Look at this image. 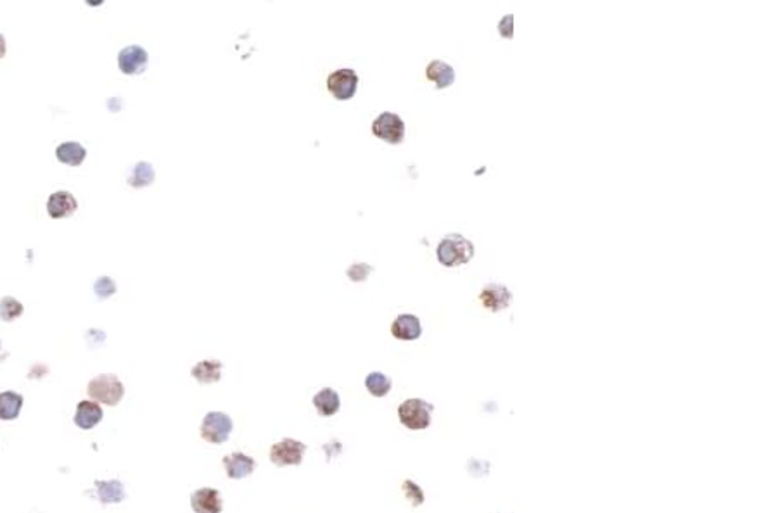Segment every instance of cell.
I'll list each match as a JSON object with an SVG mask.
<instances>
[{"mask_svg":"<svg viewBox=\"0 0 778 513\" xmlns=\"http://www.w3.org/2000/svg\"><path fill=\"white\" fill-rule=\"evenodd\" d=\"M437 261L446 268L460 266L474 258V244L460 234H450L437 244Z\"/></svg>","mask_w":778,"mask_h":513,"instance_id":"1","label":"cell"},{"mask_svg":"<svg viewBox=\"0 0 778 513\" xmlns=\"http://www.w3.org/2000/svg\"><path fill=\"white\" fill-rule=\"evenodd\" d=\"M87 393L96 403L107 404V406H116L125 396V386L116 375L102 373L92 379L87 386Z\"/></svg>","mask_w":778,"mask_h":513,"instance_id":"2","label":"cell"},{"mask_svg":"<svg viewBox=\"0 0 778 513\" xmlns=\"http://www.w3.org/2000/svg\"><path fill=\"white\" fill-rule=\"evenodd\" d=\"M433 411V404L420 400V397H412V400H407L405 403L400 404L398 418L410 430H424L431 425Z\"/></svg>","mask_w":778,"mask_h":513,"instance_id":"3","label":"cell"},{"mask_svg":"<svg viewBox=\"0 0 778 513\" xmlns=\"http://www.w3.org/2000/svg\"><path fill=\"white\" fill-rule=\"evenodd\" d=\"M372 133L386 144H400L405 138V121L395 113H380L372 123Z\"/></svg>","mask_w":778,"mask_h":513,"instance_id":"4","label":"cell"},{"mask_svg":"<svg viewBox=\"0 0 778 513\" xmlns=\"http://www.w3.org/2000/svg\"><path fill=\"white\" fill-rule=\"evenodd\" d=\"M232 420L227 413L221 411H210L204 417L201 425V437L210 444H221L228 439L232 432Z\"/></svg>","mask_w":778,"mask_h":513,"instance_id":"5","label":"cell"},{"mask_svg":"<svg viewBox=\"0 0 778 513\" xmlns=\"http://www.w3.org/2000/svg\"><path fill=\"white\" fill-rule=\"evenodd\" d=\"M358 75L349 67L332 71L327 78V90L338 100H349L358 89Z\"/></svg>","mask_w":778,"mask_h":513,"instance_id":"6","label":"cell"},{"mask_svg":"<svg viewBox=\"0 0 778 513\" xmlns=\"http://www.w3.org/2000/svg\"><path fill=\"white\" fill-rule=\"evenodd\" d=\"M306 446L296 439H282L281 443L274 444L270 450V461L277 467H288V465H299L303 461Z\"/></svg>","mask_w":778,"mask_h":513,"instance_id":"7","label":"cell"},{"mask_svg":"<svg viewBox=\"0 0 778 513\" xmlns=\"http://www.w3.org/2000/svg\"><path fill=\"white\" fill-rule=\"evenodd\" d=\"M149 61V54L140 45H128L118 54V66L125 75H140Z\"/></svg>","mask_w":778,"mask_h":513,"instance_id":"8","label":"cell"},{"mask_svg":"<svg viewBox=\"0 0 778 513\" xmlns=\"http://www.w3.org/2000/svg\"><path fill=\"white\" fill-rule=\"evenodd\" d=\"M479 301L490 312L498 313L501 309L508 308L512 303V292L504 283H488L479 294Z\"/></svg>","mask_w":778,"mask_h":513,"instance_id":"9","label":"cell"},{"mask_svg":"<svg viewBox=\"0 0 778 513\" xmlns=\"http://www.w3.org/2000/svg\"><path fill=\"white\" fill-rule=\"evenodd\" d=\"M191 506L194 513H221L224 501L217 489L203 488L192 492Z\"/></svg>","mask_w":778,"mask_h":513,"instance_id":"10","label":"cell"},{"mask_svg":"<svg viewBox=\"0 0 778 513\" xmlns=\"http://www.w3.org/2000/svg\"><path fill=\"white\" fill-rule=\"evenodd\" d=\"M76 209H78V201H76L75 195H73L72 192H66V190L54 192V194L49 197V201H47V212H49L50 218L54 219L68 218V216H72Z\"/></svg>","mask_w":778,"mask_h":513,"instance_id":"11","label":"cell"},{"mask_svg":"<svg viewBox=\"0 0 778 513\" xmlns=\"http://www.w3.org/2000/svg\"><path fill=\"white\" fill-rule=\"evenodd\" d=\"M391 334L400 340H415L422 334V325L415 315L407 313V315L396 316L395 322L391 323Z\"/></svg>","mask_w":778,"mask_h":513,"instance_id":"12","label":"cell"},{"mask_svg":"<svg viewBox=\"0 0 778 513\" xmlns=\"http://www.w3.org/2000/svg\"><path fill=\"white\" fill-rule=\"evenodd\" d=\"M102 408L99 406V403H96V401H80L73 420H75L76 427H80L82 430H89V428L96 427L102 420Z\"/></svg>","mask_w":778,"mask_h":513,"instance_id":"13","label":"cell"},{"mask_svg":"<svg viewBox=\"0 0 778 513\" xmlns=\"http://www.w3.org/2000/svg\"><path fill=\"white\" fill-rule=\"evenodd\" d=\"M426 76L429 82H433L436 85V89H448L450 85H453L455 82V69L444 61H433L427 64L426 67Z\"/></svg>","mask_w":778,"mask_h":513,"instance_id":"14","label":"cell"},{"mask_svg":"<svg viewBox=\"0 0 778 513\" xmlns=\"http://www.w3.org/2000/svg\"><path fill=\"white\" fill-rule=\"evenodd\" d=\"M224 467L230 479H244L252 474L256 463L251 457L244 453H232L224 458Z\"/></svg>","mask_w":778,"mask_h":513,"instance_id":"15","label":"cell"},{"mask_svg":"<svg viewBox=\"0 0 778 513\" xmlns=\"http://www.w3.org/2000/svg\"><path fill=\"white\" fill-rule=\"evenodd\" d=\"M313 406L316 408V411H318L322 417H332V415H336L339 411L341 400H339V394L336 393L334 389L325 387V389H322L320 393L315 394V397H313Z\"/></svg>","mask_w":778,"mask_h":513,"instance_id":"16","label":"cell"},{"mask_svg":"<svg viewBox=\"0 0 778 513\" xmlns=\"http://www.w3.org/2000/svg\"><path fill=\"white\" fill-rule=\"evenodd\" d=\"M224 364L217 360H204L192 369V377L201 384H215L220 380Z\"/></svg>","mask_w":778,"mask_h":513,"instance_id":"17","label":"cell"},{"mask_svg":"<svg viewBox=\"0 0 778 513\" xmlns=\"http://www.w3.org/2000/svg\"><path fill=\"white\" fill-rule=\"evenodd\" d=\"M56 157L63 164L78 166L87 157V151L78 142H64V144H61L56 149Z\"/></svg>","mask_w":778,"mask_h":513,"instance_id":"18","label":"cell"},{"mask_svg":"<svg viewBox=\"0 0 778 513\" xmlns=\"http://www.w3.org/2000/svg\"><path fill=\"white\" fill-rule=\"evenodd\" d=\"M23 408V396L12 391L0 393V420H16Z\"/></svg>","mask_w":778,"mask_h":513,"instance_id":"19","label":"cell"},{"mask_svg":"<svg viewBox=\"0 0 778 513\" xmlns=\"http://www.w3.org/2000/svg\"><path fill=\"white\" fill-rule=\"evenodd\" d=\"M97 496L104 505L111 503H121L125 499V489L120 481H97L96 482Z\"/></svg>","mask_w":778,"mask_h":513,"instance_id":"20","label":"cell"},{"mask_svg":"<svg viewBox=\"0 0 778 513\" xmlns=\"http://www.w3.org/2000/svg\"><path fill=\"white\" fill-rule=\"evenodd\" d=\"M153 182H154V168L153 164L146 163V161L137 163L136 166H133L130 177H128V184L136 188L147 187V185H151Z\"/></svg>","mask_w":778,"mask_h":513,"instance_id":"21","label":"cell"},{"mask_svg":"<svg viewBox=\"0 0 778 513\" xmlns=\"http://www.w3.org/2000/svg\"><path fill=\"white\" fill-rule=\"evenodd\" d=\"M365 387L374 397H384L391 391V379L380 372H372L367 375Z\"/></svg>","mask_w":778,"mask_h":513,"instance_id":"22","label":"cell"},{"mask_svg":"<svg viewBox=\"0 0 778 513\" xmlns=\"http://www.w3.org/2000/svg\"><path fill=\"white\" fill-rule=\"evenodd\" d=\"M21 315H23V305L18 301V299L11 298V296H6V298L0 301V318L4 320V322H12V320L19 318Z\"/></svg>","mask_w":778,"mask_h":513,"instance_id":"23","label":"cell"},{"mask_svg":"<svg viewBox=\"0 0 778 513\" xmlns=\"http://www.w3.org/2000/svg\"><path fill=\"white\" fill-rule=\"evenodd\" d=\"M94 290H96V294L99 296V298H109V296H113L114 292H116V285H114V282L111 279L102 276V279H99L96 282Z\"/></svg>","mask_w":778,"mask_h":513,"instance_id":"24","label":"cell"},{"mask_svg":"<svg viewBox=\"0 0 778 513\" xmlns=\"http://www.w3.org/2000/svg\"><path fill=\"white\" fill-rule=\"evenodd\" d=\"M403 489H405V496L407 498L412 501V506H419L422 505L424 501V492L420 491V488L417 484H413L412 481H405V484H403Z\"/></svg>","mask_w":778,"mask_h":513,"instance_id":"25","label":"cell"},{"mask_svg":"<svg viewBox=\"0 0 778 513\" xmlns=\"http://www.w3.org/2000/svg\"><path fill=\"white\" fill-rule=\"evenodd\" d=\"M370 272H372V268L369 265H365V263H355V265L349 266L348 276L353 282H363V280H367Z\"/></svg>","mask_w":778,"mask_h":513,"instance_id":"26","label":"cell"},{"mask_svg":"<svg viewBox=\"0 0 778 513\" xmlns=\"http://www.w3.org/2000/svg\"><path fill=\"white\" fill-rule=\"evenodd\" d=\"M498 30H500L501 36H505V39H508V36H512V16H505L504 19L500 21V25H498Z\"/></svg>","mask_w":778,"mask_h":513,"instance_id":"27","label":"cell"},{"mask_svg":"<svg viewBox=\"0 0 778 513\" xmlns=\"http://www.w3.org/2000/svg\"><path fill=\"white\" fill-rule=\"evenodd\" d=\"M6 50H8V45H6V39H4V35H0V57L6 56Z\"/></svg>","mask_w":778,"mask_h":513,"instance_id":"28","label":"cell"},{"mask_svg":"<svg viewBox=\"0 0 778 513\" xmlns=\"http://www.w3.org/2000/svg\"><path fill=\"white\" fill-rule=\"evenodd\" d=\"M0 347H2V342H0Z\"/></svg>","mask_w":778,"mask_h":513,"instance_id":"29","label":"cell"}]
</instances>
